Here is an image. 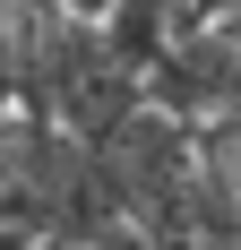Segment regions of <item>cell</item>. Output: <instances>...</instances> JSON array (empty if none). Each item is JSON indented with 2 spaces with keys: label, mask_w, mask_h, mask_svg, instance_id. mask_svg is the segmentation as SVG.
Segmentation results:
<instances>
[{
  "label": "cell",
  "mask_w": 241,
  "mask_h": 250,
  "mask_svg": "<svg viewBox=\"0 0 241 250\" xmlns=\"http://www.w3.org/2000/svg\"><path fill=\"white\" fill-rule=\"evenodd\" d=\"M233 69H241V35L233 26L172 35V43L138 69V104L190 129V121H207V112H233Z\"/></svg>",
  "instance_id": "obj_1"
},
{
  "label": "cell",
  "mask_w": 241,
  "mask_h": 250,
  "mask_svg": "<svg viewBox=\"0 0 241 250\" xmlns=\"http://www.w3.org/2000/svg\"><path fill=\"white\" fill-rule=\"evenodd\" d=\"M95 43H103V61L112 69H129L138 78L155 52H164V0H112L95 18Z\"/></svg>",
  "instance_id": "obj_2"
}]
</instances>
